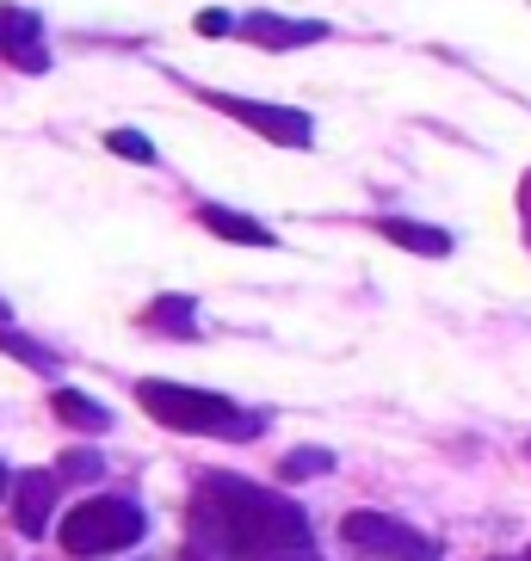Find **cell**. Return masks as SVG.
Wrapping results in <instances>:
<instances>
[{
    "mask_svg": "<svg viewBox=\"0 0 531 561\" xmlns=\"http://www.w3.org/2000/svg\"><path fill=\"white\" fill-rule=\"evenodd\" d=\"M199 229H211L216 241H235V248H279V234L266 229V222L229 210V204H199Z\"/></svg>",
    "mask_w": 531,
    "mask_h": 561,
    "instance_id": "obj_9",
    "label": "cell"
},
{
    "mask_svg": "<svg viewBox=\"0 0 531 561\" xmlns=\"http://www.w3.org/2000/svg\"><path fill=\"white\" fill-rule=\"evenodd\" d=\"M7 488H13V530L19 537H44L56 500H63V481H56L50 469H25V476H13Z\"/></svg>",
    "mask_w": 531,
    "mask_h": 561,
    "instance_id": "obj_7",
    "label": "cell"
},
{
    "mask_svg": "<svg viewBox=\"0 0 531 561\" xmlns=\"http://www.w3.org/2000/svg\"><path fill=\"white\" fill-rule=\"evenodd\" d=\"M279 561H316V556H279Z\"/></svg>",
    "mask_w": 531,
    "mask_h": 561,
    "instance_id": "obj_21",
    "label": "cell"
},
{
    "mask_svg": "<svg viewBox=\"0 0 531 561\" xmlns=\"http://www.w3.org/2000/svg\"><path fill=\"white\" fill-rule=\"evenodd\" d=\"M143 530H149V518H143L136 500L93 494V500H81V506H68V518L56 525V537H63V549L75 561H100V556H117V549H136Z\"/></svg>",
    "mask_w": 531,
    "mask_h": 561,
    "instance_id": "obj_3",
    "label": "cell"
},
{
    "mask_svg": "<svg viewBox=\"0 0 531 561\" xmlns=\"http://www.w3.org/2000/svg\"><path fill=\"white\" fill-rule=\"evenodd\" d=\"M7 481H13V476H7V462H0V494H7Z\"/></svg>",
    "mask_w": 531,
    "mask_h": 561,
    "instance_id": "obj_20",
    "label": "cell"
},
{
    "mask_svg": "<svg viewBox=\"0 0 531 561\" xmlns=\"http://www.w3.org/2000/svg\"><path fill=\"white\" fill-rule=\"evenodd\" d=\"M199 100L216 105L223 117H235V124H248V130L266 136V142H279V149H309V142H316V124H309V112H297V105L235 100V93H199Z\"/></svg>",
    "mask_w": 531,
    "mask_h": 561,
    "instance_id": "obj_5",
    "label": "cell"
},
{
    "mask_svg": "<svg viewBox=\"0 0 531 561\" xmlns=\"http://www.w3.org/2000/svg\"><path fill=\"white\" fill-rule=\"evenodd\" d=\"M50 413L63 420V426H75V432H105V426H112V413H105L93 396H81V389H56Z\"/></svg>",
    "mask_w": 531,
    "mask_h": 561,
    "instance_id": "obj_12",
    "label": "cell"
},
{
    "mask_svg": "<svg viewBox=\"0 0 531 561\" xmlns=\"http://www.w3.org/2000/svg\"><path fill=\"white\" fill-rule=\"evenodd\" d=\"M526 561H531V549H526Z\"/></svg>",
    "mask_w": 531,
    "mask_h": 561,
    "instance_id": "obj_22",
    "label": "cell"
},
{
    "mask_svg": "<svg viewBox=\"0 0 531 561\" xmlns=\"http://www.w3.org/2000/svg\"><path fill=\"white\" fill-rule=\"evenodd\" d=\"M0 62L25 68V75H44L50 68V44H44V19L0 0Z\"/></svg>",
    "mask_w": 531,
    "mask_h": 561,
    "instance_id": "obj_6",
    "label": "cell"
},
{
    "mask_svg": "<svg viewBox=\"0 0 531 561\" xmlns=\"http://www.w3.org/2000/svg\"><path fill=\"white\" fill-rule=\"evenodd\" d=\"M7 321H13V309H7V297H0V328H7Z\"/></svg>",
    "mask_w": 531,
    "mask_h": 561,
    "instance_id": "obj_19",
    "label": "cell"
},
{
    "mask_svg": "<svg viewBox=\"0 0 531 561\" xmlns=\"http://www.w3.org/2000/svg\"><path fill=\"white\" fill-rule=\"evenodd\" d=\"M143 328H161L167 340H204L199 302H192V297H155L149 309H143Z\"/></svg>",
    "mask_w": 531,
    "mask_h": 561,
    "instance_id": "obj_11",
    "label": "cell"
},
{
    "mask_svg": "<svg viewBox=\"0 0 531 561\" xmlns=\"http://www.w3.org/2000/svg\"><path fill=\"white\" fill-rule=\"evenodd\" d=\"M185 525H192V543L211 549L216 561H279L309 556L316 543L309 512L248 476H199Z\"/></svg>",
    "mask_w": 531,
    "mask_h": 561,
    "instance_id": "obj_1",
    "label": "cell"
},
{
    "mask_svg": "<svg viewBox=\"0 0 531 561\" xmlns=\"http://www.w3.org/2000/svg\"><path fill=\"white\" fill-rule=\"evenodd\" d=\"M235 32L248 44H260V50H303V44H321L328 25L321 19H284V13H241Z\"/></svg>",
    "mask_w": 531,
    "mask_h": 561,
    "instance_id": "obj_8",
    "label": "cell"
},
{
    "mask_svg": "<svg viewBox=\"0 0 531 561\" xmlns=\"http://www.w3.org/2000/svg\"><path fill=\"white\" fill-rule=\"evenodd\" d=\"M0 352H7V358H19V364H32V370H56V352H50V346H37V340H25L13 321L0 328Z\"/></svg>",
    "mask_w": 531,
    "mask_h": 561,
    "instance_id": "obj_13",
    "label": "cell"
},
{
    "mask_svg": "<svg viewBox=\"0 0 531 561\" xmlns=\"http://www.w3.org/2000/svg\"><path fill=\"white\" fill-rule=\"evenodd\" d=\"M56 476H68V481H100V476H105V457H100V450H63Z\"/></svg>",
    "mask_w": 531,
    "mask_h": 561,
    "instance_id": "obj_15",
    "label": "cell"
},
{
    "mask_svg": "<svg viewBox=\"0 0 531 561\" xmlns=\"http://www.w3.org/2000/svg\"><path fill=\"white\" fill-rule=\"evenodd\" d=\"M340 537L365 561H439V543L427 530H415L408 518H389V512H347Z\"/></svg>",
    "mask_w": 531,
    "mask_h": 561,
    "instance_id": "obj_4",
    "label": "cell"
},
{
    "mask_svg": "<svg viewBox=\"0 0 531 561\" xmlns=\"http://www.w3.org/2000/svg\"><path fill=\"white\" fill-rule=\"evenodd\" d=\"M199 32H204V37H223V32H235V13H216V7H211V13H199Z\"/></svg>",
    "mask_w": 531,
    "mask_h": 561,
    "instance_id": "obj_17",
    "label": "cell"
},
{
    "mask_svg": "<svg viewBox=\"0 0 531 561\" xmlns=\"http://www.w3.org/2000/svg\"><path fill=\"white\" fill-rule=\"evenodd\" d=\"M328 469H334V457H328V450L303 445V450H291V457L279 462V481H297V476H328Z\"/></svg>",
    "mask_w": 531,
    "mask_h": 561,
    "instance_id": "obj_14",
    "label": "cell"
},
{
    "mask_svg": "<svg viewBox=\"0 0 531 561\" xmlns=\"http://www.w3.org/2000/svg\"><path fill=\"white\" fill-rule=\"evenodd\" d=\"M105 149L124 154V161H136V167H149V161H155V142H149L143 130H112V136H105Z\"/></svg>",
    "mask_w": 531,
    "mask_h": 561,
    "instance_id": "obj_16",
    "label": "cell"
},
{
    "mask_svg": "<svg viewBox=\"0 0 531 561\" xmlns=\"http://www.w3.org/2000/svg\"><path fill=\"white\" fill-rule=\"evenodd\" d=\"M519 222H526V241H531V173H526V185H519Z\"/></svg>",
    "mask_w": 531,
    "mask_h": 561,
    "instance_id": "obj_18",
    "label": "cell"
},
{
    "mask_svg": "<svg viewBox=\"0 0 531 561\" xmlns=\"http://www.w3.org/2000/svg\"><path fill=\"white\" fill-rule=\"evenodd\" d=\"M136 408L149 413L155 426L192 432V438H229V445H241V438L266 432V420L253 408H241L229 396H211V389H192V382H167V377L136 382Z\"/></svg>",
    "mask_w": 531,
    "mask_h": 561,
    "instance_id": "obj_2",
    "label": "cell"
},
{
    "mask_svg": "<svg viewBox=\"0 0 531 561\" xmlns=\"http://www.w3.org/2000/svg\"><path fill=\"white\" fill-rule=\"evenodd\" d=\"M377 234H383V241H396V248H408V253H427V260H445V253L457 248L445 229H432V222H408V216H383Z\"/></svg>",
    "mask_w": 531,
    "mask_h": 561,
    "instance_id": "obj_10",
    "label": "cell"
}]
</instances>
